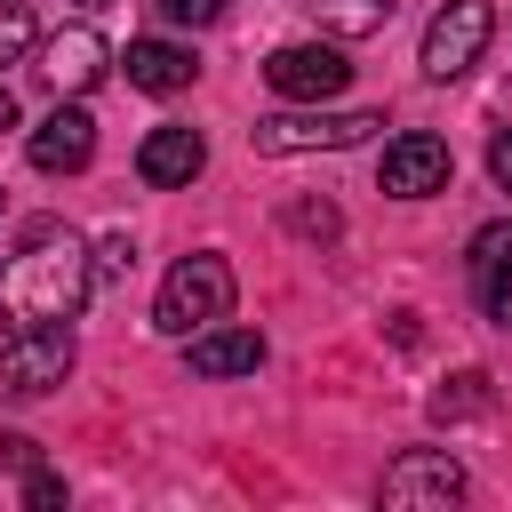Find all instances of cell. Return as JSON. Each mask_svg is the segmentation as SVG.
Wrapping results in <instances>:
<instances>
[{
  "label": "cell",
  "instance_id": "4",
  "mask_svg": "<svg viewBox=\"0 0 512 512\" xmlns=\"http://www.w3.org/2000/svg\"><path fill=\"white\" fill-rule=\"evenodd\" d=\"M488 32H496V8H488V0H448V8L424 24V56H416V64H424L432 80H456V72L480 64Z\"/></svg>",
  "mask_w": 512,
  "mask_h": 512
},
{
  "label": "cell",
  "instance_id": "6",
  "mask_svg": "<svg viewBox=\"0 0 512 512\" xmlns=\"http://www.w3.org/2000/svg\"><path fill=\"white\" fill-rule=\"evenodd\" d=\"M72 376V328L48 320V328H8L0 344V392H48Z\"/></svg>",
  "mask_w": 512,
  "mask_h": 512
},
{
  "label": "cell",
  "instance_id": "11",
  "mask_svg": "<svg viewBox=\"0 0 512 512\" xmlns=\"http://www.w3.org/2000/svg\"><path fill=\"white\" fill-rule=\"evenodd\" d=\"M184 368H192V376H256V368H264V336L216 320V328L184 336Z\"/></svg>",
  "mask_w": 512,
  "mask_h": 512
},
{
  "label": "cell",
  "instance_id": "18",
  "mask_svg": "<svg viewBox=\"0 0 512 512\" xmlns=\"http://www.w3.org/2000/svg\"><path fill=\"white\" fill-rule=\"evenodd\" d=\"M24 504H40V512H48V504H64V480H56V472H32V488H24Z\"/></svg>",
  "mask_w": 512,
  "mask_h": 512
},
{
  "label": "cell",
  "instance_id": "20",
  "mask_svg": "<svg viewBox=\"0 0 512 512\" xmlns=\"http://www.w3.org/2000/svg\"><path fill=\"white\" fill-rule=\"evenodd\" d=\"M0 128H16V96L8 88H0Z\"/></svg>",
  "mask_w": 512,
  "mask_h": 512
},
{
  "label": "cell",
  "instance_id": "16",
  "mask_svg": "<svg viewBox=\"0 0 512 512\" xmlns=\"http://www.w3.org/2000/svg\"><path fill=\"white\" fill-rule=\"evenodd\" d=\"M24 56H32V8L8 0L0 8V64H24Z\"/></svg>",
  "mask_w": 512,
  "mask_h": 512
},
{
  "label": "cell",
  "instance_id": "15",
  "mask_svg": "<svg viewBox=\"0 0 512 512\" xmlns=\"http://www.w3.org/2000/svg\"><path fill=\"white\" fill-rule=\"evenodd\" d=\"M304 8H312V24L336 32V40H368V32H384V16H392V0H304Z\"/></svg>",
  "mask_w": 512,
  "mask_h": 512
},
{
  "label": "cell",
  "instance_id": "10",
  "mask_svg": "<svg viewBox=\"0 0 512 512\" xmlns=\"http://www.w3.org/2000/svg\"><path fill=\"white\" fill-rule=\"evenodd\" d=\"M88 160H96V120H88V104H56V112L32 128V168L72 176V168H88Z\"/></svg>",
  "mask_w": 512,
  "mask_h": 512
},
{
  "label": "cell",
  "instance_id": "21",
  "mask_svg": "<svg viewBox=\"0 0 512 512\" xmlns=\"http://www.w3.org/2000/svg\"><path fill=\"white\" fill-rule=\"evenodd\" d=\"M88 8H104V0H88Z\"/></svg>",
  "mask_w": 512,
  "mask_h": 512
},
{
  "label": "cell",
  "instance_id": "3",
  "mask_svg": "<svg viewBox=\"0 0 512 512\" xmlns=\"http://www.w3.org/2000/svg\"><path fill=\"white\" fill-rule=\"evenodd\" d=\"M384 128V112H272L248 128V144L264 160H288V152H344V144H368Z\"/></svg>",
  "mask_w": 512,
  "mask_h": 512
},
{
  "label": "cell",
  "instance_id": "13",
  "mask_svg": "<svg viewBox=\"0 0 512 512\" xmlns=\"http://www.w3.org/2000/svg\"><path fill=\"white\" fill-rule=\"evenodd\" d=\"M472 288H480L488 320H504V328H512V224L472 232Z\"/></svg>",
  "mask_w": 512,
  "mask_h": 512
},
{
  "label": "cell",
  "instance_id": "12",
  "mask_svg": "<svg viewBox=\"0 0 512 512\" xmlns=\"http://www.w3.org/2000/svg\"><path fill=\"white\" fill-rule=\"evenodd\" d=\"M104 64H112V48H104V32H96V24H72V32H56V40L40 48V72H48L56 88H72V96H80V88H96V80H104Z\"/></svg>",
  "mask_w": 512,
  "mask_h": 512
},
{
  "label": "cell",
  "instance_id": "8",
  "mask_svg": "<svg viewBox=\"0 0 512 512\" xmlns=\"http://www.w3.org/2000/svg\"><path fill=\"white\" fill-rule=\"evenodd\" d=\"M464 496V464L448 448H408L392 472H384V504L416 512V504H456Z\"/></svg>",
  "mask_w": 512,
  "mask_h": 512
},
{
  "label": "cell",
  "instance_id": "9",
  "mask_svg": "<svg viewBox=\"0 0 512 512\" xmlns=\"http://www.w3.org/2000/svg\"><path fill=\"white\" fill-rule=\"evenodd\" d=\"M208 168V136L200 128H176V120H160L144 144H136V176L152 184V192H176V184H192Z\"/></svg>",
  "mask_w": 512,
  "mask_h": 512
},
{
  "label": "cell",
  "instance_id": "5",
  "mask_svg": "<svg viewBox=\"0 0 512 512\" xmlns=\"http://www.w3.org/2000/svg\"><path fill=\"white\" fill-rule=\"evenodd\" d=\"M264 80H272V96H288V104H328V96H344L352 64H344L328 40H288V48L264 56Z\"/></svg>",
  "mask_w": 512,
  "mask_h": 512
},
{
  "label": "cell",
  "instance_id": "7",
  "mask_svg": "<svg viewBox=\"0 0 512 512\" xmlns=\"http://www.w3.org/2000/svg\"><path fill=\"white\" fill-rule=\"evenodd\" d=\"M448 144L440 136H424V128H408V136H392L384 144V160H376V184L392 192V200H424V192H440L448 184Z\"/></svg>",
  "mask_w": 512,
  "mask_h": 512
},
{
  "label": "cell",
  "instance_id": "2",
  "mask_svg": "<svg viewBox=\"0 0 512 512\" xmlns=\"http://www.w3.org/2000/svg\"><path fill=\"white\" fill-rule=\"evenodd\" d=\"M232 312V264L224 256H184L168 280H160V304H152V328L160 336H200Z\"/></svg>",
  "mask_w": 512,
  "mask_h": 512
},
{
  "label": "cell",
  "instance_id": "19",
  "mask_svg": "<svg viewBox=\"0 0 512 512\" xmlns=\"http://www.w3.org/2000/svg\"><path fill=\"white\" fill-rule=\"evenodd\" d=\"M488 176H496V184H504V192H512V128H504V136H496V144H488Z\"/></svg>",
  "mask_w": 512,
  "mask_h": 512
},
{
  "label": "cell",
  "instance_id": "1",
  "mask_svg": "<svg viewBox=\"0 0 512 512\" xmlns=\"http://www.w3.org/2000/svg\"><path fill=\"white\" fill-rule=\"evenodd\" d=\"M88 288H96V272H88L80 232L40 224V232H32V240L0 264V320H8V328H48V320H72Z\"/></svg>",
  "mask_w": 512,
  "mask_h": 512
},
{
  "label": "cell",
  "instance_id": "14",
  "mask_svg": "<svg viewBox=\"0 0 512 512\" xmlns=\"http://www.w3.org/2000/svg\"><path fill=\"white\" fill-rule=\"evenodd\" d=\"M192 48H176V40H128V88H144V96H176V88H192Z\"/></svg>",
  "mask_w": 512,
  "mask_h": 512
},
{
  "label": "cell",
  "instance_id": "17",
  "mask_svg": "<svg viewBox=\"0 0 512 512\" xmlns=\"http://www.w3.org/2000/svg\"><path fill=\"white\" fill-rule=\"evenodd\" d=\"M160 16H168V24H216L224 0H160Z\"/></svg>",
  "mask_w": 512,
  "mask_h": 512
}]
</instances>
